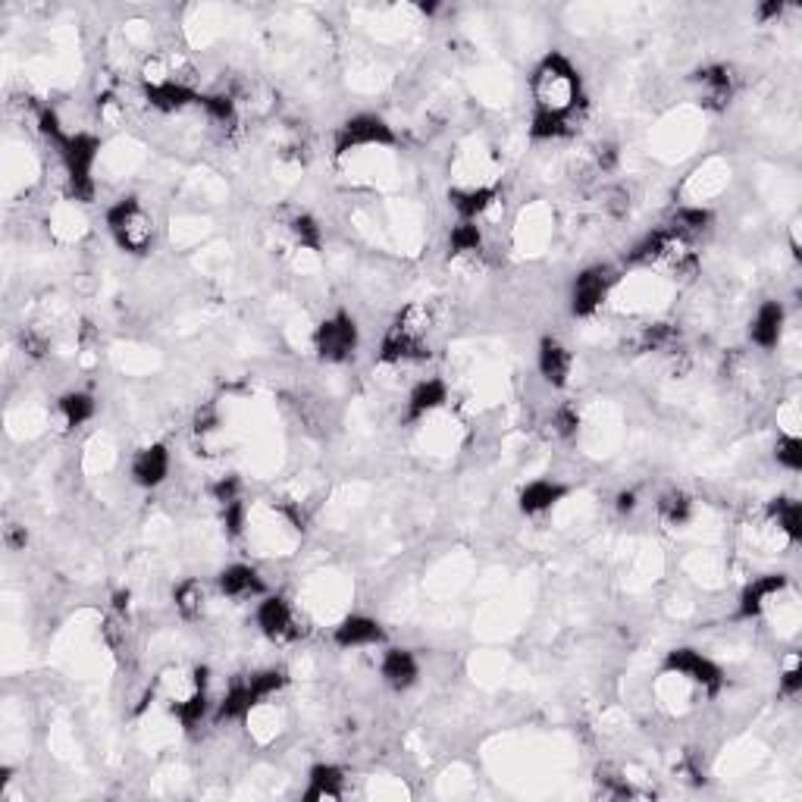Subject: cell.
<instances>
[{
    "mask_svg": "<svg viewBox=\"0 0 802 802\" xmlns=\"http://www.w3.org/2000/svg\"><path fill=\"white\" fill-rule=\"evenodd\" d=\"M680 342V329L674 323H649L640 333L643 351H674Z\"/></svg>",
    "mask_w": 802,
    "mask_h": 802,
    "instance_id": "obj_34",
    "label": "cell"
},
{
    "mask_svg": "<svg viewBox=\"0 0 802 802\" xmlns=\"http://www.w3.org/2000/svg\"><path fill=\"white\" fill-rule=\"evenodd\" d=\"M57 414H60L66 430H82L85 423L94 420V414H98V401H94L91 392H82V389L63 392L57 398Z\"/></svg>",
    "mask_w": 802,
    "mask_h": 802,
    "instance_id": "obj_24",
    "label": "cell"
},
{
    "mask_svg": "<svg viewBox=\"0 0 802 802\" xmlns=\"http://www.w3.org/2000/svg\"><path fill=\"white\" fill-rule=\"evenodd\" d=\"M107 232H110V239L116 242V248L126 251V254H148L151 245H154V217L145 210V204H141L135 195H126L120 201H113L107 207Z\"/></svg>",
    "mask_w": 802,
    "mask_h": 802,
    "instance_id": "obj_3",
    "label": "cell"
},
{
    "mask_svg": "<svg viewBox=\"0 0 802 802\" xmlns=\"http://www.w3.org/2000/svg\"><path fill=\"white\" fill-rule=\"evenodd\" d=\"M712 223H715V214L709 207H677L671 214V220H668V226L677 235H683L687 242H693L696 235H702V232H709Z\"/></svg>",
    "mask_w": 802,
    "mask_h": 802,
    "instance_id": "obj_30",
    "label": "cell"
},
{
    "mask_svg": "<svg viewBox=\"0 0 802 802\" xmlns=\"http://www.w3.org/2000/svg\"><path fill=\"white\" fill-rule=\"evenodd\" d=\"M448 401V386L439 376H430V380L414 383V389L408 392V408H405V423H420L433 417L436 411L445 408Z\"/></svg>",
    "mask_w": 802,
    "mask_h": 802,
    "instance_id": "obj_20",
    "label": "cell"
},
{
    "mask_svg": "<svg viewBox=\"0 0 802 802\" xmlns=\"http://www.w3.org/2000/svg\"><path fill=\"white\" fill-rule=\"evenodd\" d=\"M536 370L542 376V383H549L552 389H564L574 373L571 348L555 336H542L536 345Z\"/></svg>",
    "mask_w": 802,
    "mask_h": 802,
    "instance_id": "obj_14",
    "label": "cell"
},
{
    "mask_svg": "<svg viewBox=\"0 0 802 802\" xmlns=\"http://www.w3.org/2000/svg\"><path fill=\"white\" fill-rule=\"evenodd\" d=\"M495 204H499V188H492V185L448 188V207L455 210L458 223H477Z\"/></svg>",
    "mask_w": 802,
    "mask_h": 802,
    "instance_id": "obj_17",
    "label": "cell"
},
{
    "mask_svg": "<svg viewBox=\"0 0 802 802\" xmlns=\"http://www.w3.org/2000/svg\"><path fill=\"white\" fill-rule=\"evenodd\" d=\"M19 342H22V348H26V355H32V358H41L47 351V342L38 333H32V329H26V333L19 336Z\"/></svg>",
    "mask_w": 802,
    "mask_h": 802,
    "instance_id": "obj_44",
    "label": "cell"
},
{
    "mask_svg": "<svg viewBox=\"0 0 802 802\" xmlns=\"http://www.w3.org/2000/svg\"><path fill=\"white\" fill-rule=\"evenodd\" d=\"M257 709V699L248 687V680H232L229 683V690L223 693V699L217 702V709H214V721L217 724H232V721H245L251 712Z\"/></svg>",
    "mask_w": 802,
    "mask_h": 802,
    "instance_id": "obj_23",
    "label": "cell"
},
{
    "mask_svg": "<svg viewBox=\"0 0 802 802\" xmlns=\"http://www.w3.org/2000/svg\"><path fill=\"white\" fill-rule=\"evenodd\" d=\"M198 107L207 113V120L217 123V126H232L235 116H239V110H235V101L229 98V94H201Z\"/></svg>",
    "mask_w": 802,
    "mask_h": 802,
    "instance_id": "obj_35",
    "label": "cell"
},
{
    "mask_svg": "<svg viewBox=\"0 0 802 802\" xmlns=\"http://www.w3.org/2000/svg\"><path fill=\"white\" fill-rule=\"evenodd\" d=\"M580 120L577 116H561V113H539L533 110L530 116V138L533 141H564L577 135Z\"/></svg>",
    "mask_w": 802,
    "mask_h": 802,
    "instance_id": "obj_25",
    "label": "cell"
},
{
    "mask_svg": "<svg viewBox=\"0 0 802 802\" xmlns=\"http://www.w3.org/2000/svg\"><path fill=\"white\" fill-rule=\"evenodd\" d=\"M333 643L345 652L351 649H370V646H383L386 643V630L383 624L370 618V615H345L333 627Z\"/></svg>",
    "mask_w": 802,
    "mask_h": 802,
    "instance_id": "obj_16",
    "label": "cell"
},
{
    "mask_svg": "<svg viewBox=\"0 0 802 802\" xmlns=\"http://www.w3.org/2000/svg\"><path fill=\"white\" fill-rule=\"evenodd\" d=\"M530 94H533V110L539 113H561L580 120L586 110L583 76L574 66V60L564 57L561 51H549L536 63L530 76Z\"/></svg>",
    "mask_w": 802,
    "mask_h": 802,
    "instance_id": "obj_1",
    "label": "cell"
},
{
    "mask_svg": "<svg viewBox=\"0 0 802 802\" xmlns=\"http://www.w3.org/2000/svg\"><path fill=\"white\" fill-rule=\"evenodd\" d=\"M145 98L160 113H179L185 107H198L201 91H195L185 82H176V79H154L145 85Z\"/></svg>",
    "mask_w": 802,
    "mask_h": 802,
    "instance_id": "obj_19",
    "label": "cell"
},
{
    "mask_svg": "<svg viewBox=\"0 0 802 802\" xmlns=\"http://www.w3.org/2000/svg\"><path fill=\"white\" fill-rule=\"evenodd\" d=\"M245 680H248V687H251L257 705L267 702L270 696H276V693H282V690L289 687V674L282 671V668H261V671L248 674Z\"/></svg>",
    "mask_w": 802,
    "mask_h": 802,
    "instance_id": "obj_33",
    "label": "cell"
},
{
    "mask_svg": "<svg viewBox=\"0 0 802 802\" xmlns=\"http://www.w3.org/2000/svg\"><path fill=\"white\" fill-rule=\"evenodd\" d=\"M655 511L658 517H662V524L668 527H687L693 521V514H696V502H693V495L690 492H683V489H668L658 495V502H655Z\"/></svg>",
    "mask_w": 802,
    "mask_h": 802,
    "instance_id": "obj_26",
    "label": "cell"
},
{
    "mask_svg": "<svg viewBox=\"0 0 802 802\" xmlns=\"http://www.w3.org/2000/svg\"><path fill=\"white\" fill-rule=\"evenodd\" d=\"M693 85L699 88V104L705 110H727L737 94V76L727 63H709L693 73Z\"/></svg>",
    "mask_w": 802,
    "mask_h": 802,
    "instance_id": "obj_10",
    "label": "cell"
},
{
    "mask_svg": "<svg viewBox=\"0 0 802 802\" xmlns=\"http://www.w3.org/2000/svg\"><path fill=\"white\" fill-rule=\"evenodd\" d=\"M552 427H555V433L561 436V439H574L577 433H580V408L577 405H561V408H555V414H552Z\"/></svg>",
    "mask_w": 802,
    "mask_h": 802,
    "instance_id": "obj_38",
    "label": "cell"
},
{
    "mask_svg": "<svg viewBox=\"0 0 802 802\" xmlns=\"http://www.w3.org/2000/svg\"><path fill=\"white\" fill-rule=\"evenodd\" d=\"M38 132H41L47 141H51L54 148H57L60 141L69 135V132L63 129V123H60V116H57L54 107H41V110H38Z\"/></svg>",
    "mask_w": 802,
    "mask_h": 802,
    "instance_id": "obj_40",
    "label": "cell"
},
{
    "mask_svg": "<svg viewBox=\"0 0 802 802\" xmlns=\"http://www.w3.org/2000/svg\"><path fill=\"white\" fill-rule=\"evenodd\" d=\"M217 427H220V414H217V408H201L198 414H195V436H210V433H217Z\"/></svg>",
    "mask_w": 802,
    "mask_h": 802,
    "instance_id": "obj_42",
    "label": "cell"
},
{
    "mask_svg": "<svg viewBox=\"0 0 802 802\" xmlns=\"http://www.w3.org/2000/svg\"><path fill=\"white\" fill-rule=\"evenodd\" d=\"M781 13H784V4H777V0H771V4H762L759 7V16L762 19H777Z\"/></svg>",
    "mask_w": 802,
    "mask_h": 802,
    "instance_id": "obj_48",
    "label": "cell"
},
{
    "mask_svg": "<svg viewBox=\"0 0 802 802\" xmlns=\"http://www.w3.org/2000/svg\"><path fill=\"white\" fill-rule=\"evenodd\" d=\"M173 605L179 611L182 621H198L207 608V586L195 577L182 580L176 589H173Z\"/></svg>",
    "mask_w": 802,
    "mask_h": 802,
    "instance_id": "obj_29",
    "label": "cell"
},
{
    "mask_svg": "<svg viewBox=\"0 0 802 802\" xmlns=\"http://www.w3.org/2000/svg\"><path fill=\"white\" fill-rule=\"evenodd\" d=\"M314 355L323 361V364H345L355 358V351L361 345V329H358V320L345 314V311H336L329 314L326 320L317 323L314 329Z\"/></svg>",
    "mask_w": 802,
    "mask_h": 802,
    "instance_id": "obj_5",
    "label": "cell"
},
{
    "mask_svg": "<svg viewBox=\"0 0 802 802\" xmlns=\"http://www.w3.org/2000/svg\"><path fill=\"white\" fill-rule=\"evenodd\" d=\"M787 586H790V577L787 574H762V577H752L746 586H743V593L737 599V618L740 621H759L768 605L787 593Z\"/></svg>",
    "mask_w": 802,
    "mask_h": 802,
    "instance_id": "obj_11",
    "label": "cell"
},
{
    "mask_svg": "<svg viewBox=\"0 0 802 802\" xmlns=\"http://www.w3.org/2000/svg\"><path fill=\"white\" fill-rule=\"evenodd\" d=\"M345 781L348 774L342 765L320 762L308 771V787H304V799L308 802H326V799H342L345 796Z\"/></svg>",
    "mask_w": 802,
    "mask_h": 802,
    "instance_id": "obj_22",
    "label": "cell"
},
{
    "mask_svg": "<svg viewBox=\"0 0 802 802\" xmlns=\"http://www.w3.org/2000/svg\"><path fill=\"white\" fill-rule=\"evenodd\" d=\"M254 624L261 630L270 643L286 646V643H298L304 636V624L298 618V611L292 608V602L286 596H261L254 608Z\"/></svg>",
    "mask_w": 802,
    "mask_h": 802,
    "instance_id": "obj_7",
    "label": "cell"
},
{
    "mask_svg": "<svg viewBox=\"0 0 802 802\" xmlns=\"http://www.w3.org/2000/svg\"><path fill=\"white\" fill-rule=\"evenodd\" d=\"M113 608H116V615H129V608H132V593H129V589H120V593H113Z\"/></svg>",
    "mask_w": 802,
    "mask_h": 802,
    "instance_id": "obj_46",
    "label": "cell"
},
{
    "mask_svg": "<svg viewBox=\"0 0 802 802\" xmlns=\"http://www.w3.org/2000/svg\"><path fill=\"white\" fill-rule=\"evenodd\" d=\"M173 470V455L163 442H151L145 448H138L129 464V477L138 489H160L170 480Z\"/></svg>",
    "mask_w": 802,
    "mask_h": 802,
    "instance_id": "obj_12",
    "label": "cell"
},
{
    "mask_svg": "<svg viewBox=\"0 0 802 802\" xmlns=\"http://www.w3.org/2000/svg\"><path fill=\"white\" fill-rule=\"evenodd\" d=\"M217 589L229 602H251V599L267 596V583H264L261 571H257L254 564H242V561L226 564V568L217 574Z\"/></svg>",
    "mask_w": 802,
    "mask_h": 802,
    "instance_id": "obj_13",
    "label": "cell"
},
{
    "mask_svg": "<svg viewBox=\"0 0 802 802\" xmlns=\"http://www.w3.org/2000/svg\"><path fill=\"white\" fill-rule=\"evenodd\" d=\"M662 671L690 680L693 687L712 693V696L721 693V687H724V671H721V665L715 662V658H709V655H702L699 649H693V646H677V649H671L665 655V662H662Z\"/></svg>",
    "mask_w": 802,
    "mask_h": 802,
    "instance_id": "obj_8",
    "label": "cell"
},
{
    "mask_svg": "<svg viewBox=\"0 0 802 802\" xmlns=\"http://www.w3.org/2000/svg\"><path fill=\"white\" fill-rule=\"evenodd\" d=\"M636 508H640V495H636L633 489H624V492L615 495V511H618L621 517H630Z\"/></svg>",
    "mask_w": 802,
    "mask_h": 802,
    "instance_id": "obj_43",
    "label": "cell"
},
{
    "mask_svg": "<svg viewBox=\"0 0 802 802\" xmlns=\"http://www.w3.org/2000/svg\"><path fill=\"white\" fill-rule=\"evenodd\" d=\"M4 539H7V546H10V549H26V542H29V533H26V527H19V524H10V527L4 530Z\"/></svg>",
    "mask_w": 802,
    "mask_h": 802,
    "instance_id": "obj_45",
    "label": "cell"
},
{
    "mask_svg": "<svg viewBox=\"0 0 802 802\" xmlns=\"http://www.w3.org/2000/svg\"><path fill=\"white\" fill-rule=\"evenodd\" d=\"M615 286H618V273L608 264L586 267L583 273H577L574 286H571V314L580 320L596 317Z\"/></svg>",
    "mask_w": 802,
    "mask_h": 802,
    "instance_id": "obj_9",
    "label": "cell"
},
{
    "mask_svg": "<svg viewBox=\"0 0 802 802\" xmlns=\"http://www.w3.org/2000/svg\"><path fill=\"white\" fill-rule=\"evenodd\" d=\"M170 712L173 718L182 724V730H198L207 718H214V712H210V696H207V687H192V693H188L185 699H179L176 705H170Z\"/></svg>",
    "mask_w": 802,
    "mask_h": 802,
    "instance_id": "obj_27",
    "label": "cell"
},
{
    "mask_svg": "<svg viewBox=\"0 0 802 802\" xmlns=\"http://www.w3.org/2000/svg\"><path fill=\"white\" fill-rule=\"evenodd\" d=\"M774 461H777V467L790 470V474H799V470H802V439L796 433L777 436V442H774Z\"/></svg>",
    "mask_w": 802,
    "mask_h": 802,
    "instance_id": "obj_36",
    "label": "cell"
},
{
    "mask_svg": "<svg viewBox=\"0 0 802 802\" xmlns=\"http://www.w3.org/2000/svg\"><path fill=\"white\" fill-rule=\"evenodd\" d=\"M784 326H787V308L784 301L768 298L762 301L756 314L749 320V342L756 345L759 351H774L784 339Z\"/></svg>",
    "mask_w": 802,
    "mask_h": 802,
    "instance_id": "obj_15",
    "label": "cell"
},
{
    "mask_svg": "<svg viewBox=\"0 0 802 802\" xmlns=\"http://www.w3.org/2000/svg\"><path fill=\"white\" fill-rule=\"evenodd\" d=\"M615 163H618V151L615 148H611V145L599 148V167L602 170H615Z\"/></svg>",
    "mask_w": 802,
    "mask_h": 802,
    "instance_id": "obj_47",
    "label": "cell"
},
{
    "mask_svg": "<svg viewBox=\"0 0 802 802\" xmlns=\"http://www.w3.org/2000/svg\"><path fill=\"white\" fill-rule=\"evenodd\" d=\"M289 235H292V242L304 251H314L320 254L323 251V226L314 214H308V210H298V214L289 217L286 223Z\"/></svg>",
    "mask_w": 802,
    "mask_h": 802,
    "instance_id": "obj_31",
    "label": "cell"
},
{
    "mask_svg": "<svg viewBox=\"0 0 802 802\" xmlns=\"http://www.w3.org/2000/svg\"><path fill=\"white\" fill-rule=\"evenodd\" d=\"M777 693L787 696V699H796L802 693V668H799V658L793 655L787 668L781 671V677H777Z\"/></svg>",
    "mask_w": 802,
    "mask_h": 802,
    "instance_id": "obj_41",
    "label": "cell"
},
{
    "mask_svg": "<svg viewBox=\"0 0 802 802\" xmlns=\"http://www.w3.org/2000/svg\"><path fill=\"white\" fill-rule=\"evenodd\" d=\"M380 677L389 690L395 693H408L411 687H417L420 680V662L411 649H401V646H392L383 652L380 658Z\"/></svg>",
    "mask_w": 802,
    "mask_h": 802,
    "instance_id": "obj_18",
    "label": "cell"
},
{
    "mask_svg": "<svg viewBox=\"0 0 802 802\" xmlns=\"http://www.w3.org/2000/svg\"><path fill=\"white\" fill-rule=\"evenodd\" d=\"M568 486L564 483H558V480H530L524 489H521V495H517V508H521V514H527V517H539V514H546V511H552L558 502H564L568 499Z\"/></svg>",
    "mask_w": 802,
    "mask_h": 802,
    "instance_id": "obj_21",
    "label": "cell"
},
{
    "mask_svg": "<svg viewBox=\"0 0 802 802\" xmlns=\"http://www.w3.org/2000/svg\"><path fill=\"white\" fill-rule=\"evenodd\" d=\"M427 333H430V314L420 304H411V308L401 311L392 326L386 329V336L380 342V358L383 364L401 367V364H420L430 358V345H427Z\"/></svg>",
    "mask_w": 802,
    "mask_h": 802,
    "instance_id": "obj_2",
    "label": "cell"
},
{
    "mask_svg": "<svg viewBox=\"0 0 802 802\" xmlns=\"http://www.w3.org/2000/svg\"><path fill=\"white\" fill-rule=\"evenodd\" d=\"M398 135L380 113H355L336 129V157L361 148H395Z\"/></svg>",
    "mask_w": 802,
    "mask_h": 802,
    "instance_id": "obj_6",
    "label": "cell"
},
{
    "mask_svg": "<svg viewBox=\"0 0 802 802\" xmlns=\"http://www.w3.org/2000/svg\"><path fill=\"white\" fill-rule=\"evenodd\" d=\"M768 517L790 542H802V505L796 499H790V495H777V499L768 502Z\"/></svg>",
    "mask_w": 802,
    "mask_h": 802,
    "instance_id": "obj_28",
    "label": "cell"
},
{
    "mask_svg": "<svg viewBox=\"0 0 802 802\" xmlns=\"http://www.w3.org/2000/svg\"><path fill=\"white\" fill-rule=\"evenodd\" d=\"M220 521H223V530L229 539H242L245 536V527H248V502H232L226 508H220Z\"/></svg>",
    "mask_w": 802,
    "mask_h": 802,
    "instance_id": "obj_37",
    "label": "cell"
},
{
    "mask_svg": "<svg viewBox=\"0 0 802 802\" xmlns=\"http://www.w3.org/2000/svg\"><path fill=\"white\" fill-rule=\"evenodd\" d=\"M486 239L483 229L477 223H455L452 232H448V251L455 257H467V254H483Z\"/></svg>",
    "mask_w": 802,
    "mask_h": 802,
    "instance_id": "obj_32",
    "label": "cell"
},
{
    "mask_svg": "<svg viewBox=\"0 0 802 802\" xmlns=\"http://www.w3.org/2000/svg\"><path fill=\"white\" fill-rule=\"evenodd\" d=\"M210 495H214V502H217L220 508H226V505H232V502H242V499H245V486H242L239 477L229 474V477H220L214 486H210Z\"/></svg>",
    "mask_w": 802,
    "mask_h": 802,
    "instance_id": "obj_39",
    "label": "cell"
},
{
    "mask_svg": "<svg viewBox=\"0 0 802 802\" xmlns=\"http://www.w3.org/2000/svg\"><path fill=\"white\" fill-rule=\"evenodd\" d=\"M69 195L88 204L94 201V163L101 157V138L91 132H69L57 145Z\"/></svg>",
    "mask_w": 802,
    "mask_h": 802,
    "instance_id": "obj_4",
    "label": "cell"
}]
</instances>
